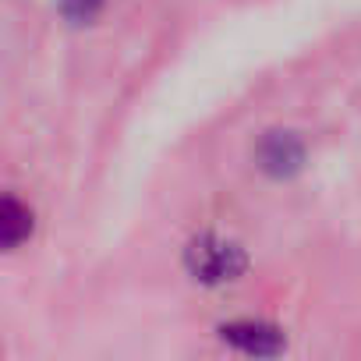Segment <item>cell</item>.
I'll list each match as a JSON object with an SVG mask.
<instances>
[{"instance_id":"5","label":"cell","mask_w":361,"mask_h":361,"mask_svg":"<svg viewBox=\"0 0 361 361\" xmlns=\"http://www.w3.org/2000/svg\"><path fill=\"white\" fill-rule=\"evenodd\" d=\"M99 8H103V0H61V11H64V18H68L71 25L92 22V18L99 15Z\"/></svg>"},{"instance_id":"1","label":"cell","mask_w":361,"mask_h":361,"mask_svg":"<svg viewBox=\"0 0 361 361\" xmlns=\"http://www.w3.org/2000/svg\"><path fill=\"white\" fill-rule=\"evenodd\" d=\"M185 266L199 283H227V280H238L245 273L248 259L234 241H224L216 234H202L185 248Z\"/></svg>"},{"instance_id":"4","label":"cell","mask_w":361,"mask_h":361,"mask_svg":"<svg viewBox=\"0 0 361 361\" xmlns=\"http://www.w3.org/2000/svg\"><path fill=\"white\" fill-rule=\"evenodd\" d=\"M29 234H32V213H29L18 199L8 195L4 202H0V245L11 252V248H18Z\"/></svg>"},{"instance_id":"3","label":"cell","mask_w":361,"mask_h":361,"mask_svg":"<svg viewBox=\"0 0 361 361\" xmlns=\"http://www.w3.org/2000/svg\"><path fill=\"white\" fill-rule=\"evenodd\" d=\"M301 163H305V149H301V142H298L294 135L273 131L269 138H262V145H259V166H262L266 173L287 177V173L301 170Z\"/></svg>"},{"instance_id":"2","label":"cell","mask_w":361,"mask_h":361,"mask_svg":"<svg viewBox=\"0 0 361 361\" xmlns=\"http://www.w3.org/2000/svg\"><path fill=\"white\" fill-rule=\"evenodd\" d=\"M220 336L231 347H238L245 354H255V357H269V354L283 350V333L276 326H269V322H252V319L227 322V326H220Z\"/></svg>"}]
</instances>
